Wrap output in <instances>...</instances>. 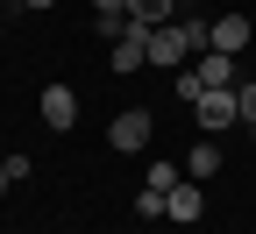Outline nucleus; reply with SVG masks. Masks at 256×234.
I'll list each match as a JSON object with an SVG mask.
<instances>
[{
	"instance_id": "14",
	"label": "nucleus",
	"mask_w": 256,
	"mask_h": 234,
	"mask_svg": "<svg viewBox=\"0 0 256 234\" xmlns=\"http://www.w3.org/2000/svg\"><path fill=\"white\" fill-rule=\"evenodd\" d=\"M235 99H242V128H256V78H242V85H235Z\"/></svg>"
},
{
	"instance_id": "18",
	"label": "nucleus",
	"mask_w": 256,
	"mask_h": 234,
	"mask_svg": "<svg viewBox=\"0 0 256 234\" xmlns=\"http://www.w3.org/2000/svg\"><path fill=\"white\" fill-rule=\"evenodd\" d=\"M178 7H185V0H178Z\"/></svg>"
},
{
	"instance_id": "7",
	"label": "nucleus",
	"mask_w": 256,
	"mask_h": 234,
	"mask_svg": "<svg viewBox=\"0 0 256 234\" xmlns=\"http://www.w3.org/2000/svg\"><path fill=\"white\" fill-rule=\"evenodd\" d=\"M192 71H200V78H206V92H214V85H242V78H235V57H220L214 43H206L200 57H192Z\"/></svg>"
},
{
	"instance_id": "11",
	"label": "nucleus",
	"mask_w": 256,
	"mask_h": 234,
	"mask_svg": "<svg viewBox=\"0 0 256 234\" xmlns=\"http://www.w3.org/2000/svg\"><path fill=\"white\" fill-rule=\"evenodd\" d=\"M178 99H185V107H200V99H206V78H200V71H192V64H185V71H178Z\"/></svg>"
},
{
	"instance_id": "10",
	"label": "nucleus",
	"mask_w": 256,
	"mask_h": 234,
	"mask_svg": "<svg viewBox=\"0 0 256 234\" xmlns=\"http://www.w3.org/2000/svg\"><path fill=\"white\" fill-rule=\"evenodd\" d=\"M214 171H220V142H214V135H206V142H200V149H192V156H185V178H200V185H206V178H214Z\"/></svg>"
},
{
	"instance_id": "3",
	"label": "nucleus",
	"mask_w": 256,
	"mask_h": 234,
	"mask_svg": "<svg viewBox=\"0 0 256 234\" xmlns=\"http://www.w3.org/2000/svg\"><path fill=\"white\" fill-rule=\"evenodd\" d=\"M249 36H256V21H249L242 7H235V14H214V21H206V43H214L220 57H242V50H249Z\"/></svg>"
},
{
	"instance_id": "17",
	"label": "nucleus",
	"mask_w": 256,
	"mask_h": 234,
	"mask_svg": "<svg viewBox=\"0 0 256 234\" xmlns=\"http://www.w3.org/2000/svg\"><path fill=\"white\" fill-rule=\"evenodd\" d=\"M14 7H22V0H14Z\"/></svg>"
},
{
	"instance_id": "9",
	"label": "nucleus",
	"mask_w": 256,
	"mask_h": 234,
	"mask_svg": "<svg viewBox=\"0 0 256 234\" xmlns=\"http://www.w3.org/2000/svg\"><path fill=\"white\" fill-rule=\"evenodd\" d=\"M178 14V0H128V21H142V28H164Z\"/></svg>"
},
{
	"instance_id": "13",
	"label": "nucleus",
	"mask_w": 256,
	"mask_h": 234,
	"mask_svg": "<svg viewBox=\"0 0 256 234\" xmlns=\"http://www.w3.org/2000/svg\"><path fill=\"white\" fill-rule=\"evenodd\" d=\"M178 178H185V163H156V171H150V192H171Z\"/></svg>"
},
{
	"instance_id": "15",
	"label": "nucleus",
	"mask_w": 256,
	"mask_h": 234,
	"mask_svg": "<svg viewBox=\"0 0 256 234\" xmlns=\"http://www.w3.org/2000/svg\"><path fill=\"white\" fill-rule=\"evenodd\" d=\"M22 7H57V0H22Z\"/></svg>"
},
{
	"instance_id": "1",
	"label": "nucleus",
	"mask_w": 256,
	"mask_h": 234,
	"mask_svg": "<svg viewBox=\"0 0 256 234\" xmlns=\"http://www.w3.org/2000/svg\"><path fill=\"white\" fill-rule=\"evenodd\" d=\"M200 50H206V21L192 14H171L164 28H150V64H164V71H185Z\"/></svg>"
},
{
	"instance_id": "8",
	"label": "nucleus",
	"mask_w": 256,
	"mask_h": 234,
	"mask_svg": "<svg viewBox=\"0 0 256 234\" xmlns=\"http://www.w3.org/2000/svg\"><path fill=\"white\" fill-rule=\"evenodd\" d=\"M43 121H50V128H72V121H78V92H72V85H43Z\"/></svg>"
},
{
	"instance_id": "4",
	"label": "nucleus",
	"mask_w": 256,
	"mask_h": 234,
	"mask_svg": "<svg viewBox=\"0 0 256 234\" xmlns=\"http://www.w3.org/2000/svg\"><path fill=\"white\" fill-rule=\"evenodd\" d=\"M107 64H114V71H142V64H150V28L128 21L121 36H114V50H107Z\"/></svg>"
},
{
	"instance_id": "12",
	"label": "nucleus",
	"mask_w": 256,
	"mask_h": 234,
	"mask_svg": "<svg viewBox=\"0 0 256 234\" xmlns=\"http://www.w3.org/2000/svg\"><path fill=\"white\" fill-rule=\"evenodd\" d=\"M136 220H164V192L142 185V192H136Z\"/></svg>"
},
{
	"instance_id": "6",
	"label": "nucleus",
	"mask_w": 256,
	"mask_h": 234,
	"mask_svg": "<svg viewBox=\"0 0 256 234\" xmlns=\"http://www.w3.org/2000/svg\"><path fill=\"white\" fill-rule=\"evenodd\" d=\"M206 213V192H200V178H178L171 192H164V220H178V227H192Z\"/></svg>"
},
{
	"instance_id": "5",
	"label": "nucleus",
	"mask_w": 256,
	"mask_h": 234,
	"mask_svg": "<svg viewBox=\"0 0 256 234\" xmlns=\"http://www.w3.org/2000/svg\"><path fill=\"white\" fill-rule=\"evenodd\" d=\"M242 121V99H235V85H214L206 99H200V128L206 135H220V128H235Z\"/></svg>"
},
{
	"instance_id": "16",
	"label": "nucleus",
	"mask_w": 256,
	"mask_h": 234,
	"mask_svg": "<svg viewBox=\"0 0 256 234\" xmlns=\"http://www.w3.org/2000/svg\"><path fill=\"white\" fill-rule=\"evenodd\" d=\"M8 185H14V178H8V163H0V192H8Z\"/></svg>"
},
{
	"instance_id": "2",
	"label": "nucleus",
	"mask_w": 256,
	"mask_h": 234,
	"mask_svg": "<svg viewBox=\"0 0 256 234\" xmlns=\"http://www.w3.org/2000/svg\"><path fill=\"white\" fill-rule=\"evenodd\" d=\"M150 135H156V114H150V107H128V114H114V128H107V142H114L121 156L150 149Z\"/></svg>"
}]
</instances>
